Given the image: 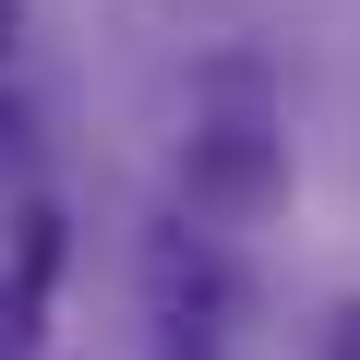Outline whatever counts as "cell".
<instances>
[{"label":"cell","mask_w":360,"mask_h":360,"mask_svg":"<svg viewBox=\"0 0 360 360\" xmlns=\"http://www.w3.org/2000/svg\"><path fill=\"white\" fill-rule=\"evenodd\" d=\"M180 193H193L217 229L276 217V205H288V132H264V120H205L193 144H180Z\"/></svg>","instance_id":"1"},{"label":"cell","mask_w":360,"mask_h":360,"mask_svg":"<svg viewBox=\"0 0 360 360\" xmlns=\"http://www.w3.org/2000/svg\"><path fill=\"white\" fill-rule=\"evenodd\" d=\"M13 144H25V108H13V96H0V156H13Z\"/></svg>","instance_id":"5"},{"label":"cell","mask_w":360,"mask_h":360,"mask_svg":"<svg viewBox=\"0 0 360 360\" xmlns=\"http://www.w3.org/2000/svg\"><path fill=\"white\" fill-rule=\"evenodd\" d=\"M13 37H25V0H0V60H13Z\"/></svg>","instance_id":"4"},{"label":"cell","mask_w":360,"mask_h":360,"mask_svg":"<svg viewBox=\"0 0 360 360\" xmlns=\"http://www.w3.org/2000/svg\"><path fill=\"white\" fill-rule=\"evenodd\" d=\"M324 360H360V300H336V324H324Z\"/></svg>","instance_id":"3"},{"label":"cell","mask_w":360,"mask_h":360,"mask_svg":"<svg viewBox=\"0 0 360 360\" xmlns=\"http://www.w3.org/2000/svg\"><path fill=\"white\" fill-rule=\"evenodd\" d=\"M37 300H49V276H0V360H37Z\"/></svg>","instance_id":"2"}]
</instances>
